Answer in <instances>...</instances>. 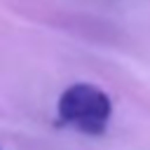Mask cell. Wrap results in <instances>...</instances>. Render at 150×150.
Returning a JSON list of instances; mask_svg holds the SVG:
<instances>
[{"label":"cell","instance_id":"1","mask_svg":"<svg viewBox=\"0 0 150 150\" xmlns=\"http://www.w3.org/2000/svg\"><path fill=\"white\" fill-rule=\"evenodd\" d=\"M56 112L63 124L75 127L82 134H103L112 115V103L103 89L89 82H77L61 94Z\"/></svg>","mask_w":150,"mask_h":150}]
</instances>
